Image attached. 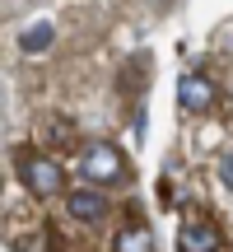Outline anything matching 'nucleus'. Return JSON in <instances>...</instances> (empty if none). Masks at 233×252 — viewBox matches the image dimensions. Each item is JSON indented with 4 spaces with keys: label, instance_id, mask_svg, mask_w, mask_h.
Returning <instances> with one entry per match:
<instances>
[{
    "label": "nucleus",
    "instance_id": "obj_1",
    "mask_svg": "<svg viewBox=\"0 0 233 252\" xmlns=\"http://www.w3.org/2000/svg\"><path fill=\"white\" fill-rule=\"evenodd\" d=\"M19 168V182H24L28 191H37V196H56V191L65 187V168L52 159V154H37V150H24L14 159Z\"/></svg>",
    "mask_w": 233,
    "mask_h": 252
},
{
    "label": "nucleus",
    "instance_id": "obj_2",
    "mask_svg": "<svg viewBox=\"0 0 233 252\" xmlns=\"http://www.w3.org/2000/svg\"><path fill=\"white\" fill-rule=\"evenodd\" d=\"M80 168H84V178H89V182H121V178H126V159H121V150H116V145H108V140L84 145Z\"/></svg>",
    "mask_w": 233,
    "mask_h": 252
},
{
    "label": "nucleus",
    "instance_id": "obj_3",
    "mask_svg": "<svg viewBox=\"0 0 233 252\" xmlns=\"http://www.w3.org/2000/svg\"><path fill=\"white\" fill-rule=\"evenodd\" d=\"M65 215L80 220V224H93V220L108 215V196H103L98 187H80V191H70V196H65Z\"/></svg>",
    "mask_w": 233,
    "mask_h": 252
},
{
    "label": "nucleus",
    "instance_id": "obj_4",
    "mask_svg": "<svg viewBox=\"0 0 233 252\" xmlns=\"http://www.w3.org/2000/svg\"><path fill=\"white\" fill-rule=\"evenodd\" d=\"M177 103L187 112H210L215 108V84H210L205 75H182L177 80Z\"/></svg>",
    "mask_w": 233,
    "mask_h": 252
},
{
    "label": "nucleus",
    "instance_id": "obj_5",
    "mask_svg": "<svg viewBox=\"0 0 233 252\" xmlns=\"http://www.w3.org/2000/svg\"><path fill=\"white\" fill-rule=\"evenodd\" d=\"M177 252H219V229L210 220H191L177 229Z\"/></svg>",
    "mask_w": 233,
    "mask_h": 252
},
{
    "label": "nucleus",
    "instance_id": "obj_6",
    "mask_svg": "<svg viewBox=\"0 0 233 252\" xmlns=\"http://www.w3.org/2000/svg\"><path fill=\"white\" fill-rule=\"evenodd\" d=\"M112 252H154V234H149V224H126V229H116Z\"/></svg>",
    "mask_w": 233,
    "mask_h": 252
},
{
    "label": "nucleus",
    "instance_id": "obj_7",
    "mask_svg": "<svg viewBox=\"0 0 233 252\" xmlns=\"http://www.w3.org/2000/svg\"><path fill=\"white\" fill-rule=\"evenodd\" d=\"M9 248H14V252H56L52 238H47L42 229H33V234H14V238H9Z\"/></svg>",
    "mask_w": 233,
    "mask_h": 252
},
{
    "label": "nucleus",
    "instance_id": "obj_8",
    "mask_svg": "<svg viewBox=\"0 0 233 252\" xmlns=\"http://www.w3.org/2000/svg\"><path fill=\"white\" fill-rule=\"evenodd\" d=\"M19 47H24L28 56H33V52H47V47H52V24H33L24 37H19Z\"/></svg>",
    "mask_w": 233,
    "mask_h": 252
},
{
    "label": "nucleus",
    "instance_id": "obj_9",
    "mask_svg": "<svg viewBox=\"0 0 233 252\" xmlns=\"http://www.w3.org/2000/svg\"><path fill=\"white\" fill-rule=\"evenodd\" d=\"M219 182H224V187H233V150L219 159Z\"/></svg>",
    "mask_w": 233,
    "mask_h": 252
}]
</instances>
